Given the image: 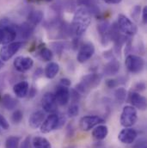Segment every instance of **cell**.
<instances>
[{
  "label": "cell",
  "mask_w": 147,
  "mask_h": 148,
  "mask_svg": "<svg viewBox=\"0 0 147 148\" xmlns=\"http://www.w3.org/2000/svg\"><path fill=\"white\" fill-rule=\"evenodd\" d=\"M91 23V12L90 10L84 6H79L75 13L72 23V32L77 36H82L88 29Z\"/></svg>",
  "instance_id": "obj_1"
},
{
  "label": "cell",
  "mask_w": 147,
  "mask_h": 148,
  "mask_svg": "<svg viewBox=\"0 0 147 148\" xmlns=\"http://www.w3.org/2000/svg\"><path fill=\"white\" fill-rule=\"evenodd\" d=\"M102 75L97 73H90L85 75L81 82L77 85V90L80 93H87L90 90L97 87L102 81Z\"/></svg>",
  "instance_id": "obj_2"
},
{
  "label": "cell",
  "mask_w": 147,
  "mask_h": 148,
  "mask_svg": "<svg viewBox=\"0 0 147 148\" xmlns=\"http://www.w3.org/2000/svg\"><path fill=\"white\" fill-rule=\"evenodd\" d=\"M138 119V113L134 107L126 106L120 114V124L124 127H133Z\"/></svg>",
  "instance_id": "obj_3"
},
{
  "label": "cell",
  "mask_w": 147,
  "mask_h": 148,
  "mask_svg": "<svg viewBox=\"0 0 147 148\" xmlns=\"http://www.w3.org/2000/svg\"><path fill=\"white\" fill-rule=\"evenodd\" d=\"M117 25L119 29L126 36H134L138 31V28L134 24V23L131 21V19H129L127 16L122 14L118 16Z\"/></svg>",
  "instance_id": "obj_4"
},
{
  "label": "cell",
  "mask_w": 147,
  "mask_h": 148,
  "mask_svg": "<svg viewBox=\"0 0 147 148\" xmlns=\"http://www.w3.org/2000/svg\"><path fill=\"white\" fill-rule=\"evenodd\" d=\"M125 65L126 69L132 73H139L145 68V60L142 57L130 54L126 58Z\"/></svg>",
  "instance_id": "obj_5"
},
{
  "label": "cell",
  "mask_w": 147,
  "mask_h": 148,
  "mask_svg": "<svg viewBox=\"0 0 147 148\" xmlns=\"http://www.w3.org/2000/svg\"><path fill=\"white\" fill-rule=\"evenodd\" d=\"M23 42L21 41H13L3 47L0 50V58L3 61H7L10 60L22 47Z\"/></svg>",
  "instance_id": "obj_6"
},
{
  "label": "cell",
  "mask_w": 147,
  "mask_h": 148,
  "mask_svg": "<svg viewBox=\"0 0 147 148\" xmlns=\"http://www.w3.org/2000/svg\"><path fill=\"white\" fill-rule=\"evenodd\" d=\"M103 122L104 119L98 115H86L81 118L79 121V127L83 131H90Z\"/></svg>",
  "instance_id": "obj_7"
},
{
  "label": "cell",
  "mask_w": 147,
  "mask_h": 148,
  "mask_svg": "<svg viewBox=\"0 0 147 148\" xmlns=\"http://www.w3.org/2000/svg\"><path fill=\"white\" fill-rule=\"evenodd\" d=\"M59 126V116L55 114L48 115L42 122L40 126V132L42 134H48Z\"/></svg>",
  "instance_id": "obj_8"
},
{
  "label": "cell",
  "mask_w": 147,
  "mask_h": 148,
  "mask_svg": "<svg viewBox=\"0 0 147 148\" xmlns=\"http://www.w3.org/2000/svg\"><path fill=\"white\" fill-rule=\"evenodd\" d=\"M95 53V47L90 42H86L79 49L77 56V60L79 63H85L88 61Z\"/></svg>",
  "instance_id": "obj_9"
},
{
  "label": "cell",
  "mask_w": 147,
  "mask_h": 148,
  "mask_svg": "<svg viewBox=\"0 0 147 148\" xmlns=\"http://www.w3.org/2000/svg\"><path fill=\"white\" fill-rule=\"evenodd\" d=\"M14 67L20 73H25L30 70L34 66V60L29 57L19 56L15 59L13 62Z\"/></svg>",
  "instance_id": "obj_10"
},
{
  "label": "cell",
  "mask_w": 147,
  "mask_h": 148,
  "mask_svg": "<svg viewBox=\"0 0 147 148\" xmlns=\"http://www.w3.org/2000/svg\"><path fill=\"white\" fill-rule=\"evenodd\" d=\"M41 106L43 110L46 113H53L57 110V102L54 94L51 92L46 93L41 100Z\"/></svg>",
  "instance_id": "obj_11"
},
{
  "label": "cell",
  "mask_w": 147,
  "mask_h": 148,
  "mask_svg": "<svg viewBox=\"0 0 147 148\" xmlns=\"http://www.w3.org/2000/svg\"><path fill=\"white\" fill-rule=\"evenodd\" d=\"M54 97H55L57 104L60 106H65L69 103V100L71 97L70 90L66 86L60 85L56 89Z\"/></svg>",
  "instance_id": "obj_12"
},
{
  "label": "cell",
  "mask_w": 147,
  "mask_h": 148,
  "mask_svg": "<svg viewBox=\"0 0 147 148\" xmlns=\"http://www.w3.org/2000/svg\"><path fill=\"white\" fill-rule=\"evenodd\" d=\"M137 135L138 134L135 129H133L131 127H125L120 132L118 135V139L121 143L126 145H130L135 141Z\"/></svg>",
  "instance_id": "obj_13"
},
{
  "label": "cell",
  "mask_w": 147,
  "mask_h": 148,
  "mask_svg": "<svg viewBox=\"0 0 147 148\" xmlns=\"http://www.w3.org/2000/svg\"><path fill=\"white\" fill-rule=\"evenodd\" d=\"M130 102L133 107L139 109L140 110H145L146 109V99L145 97L141 96L138 92H132L130 95Z\"/></svg>",
  "instance_id": "obj_14"
},
{
  "label": "cell",
  "mask_w": 147,
  "mask_h": 148,
  "mask_svg": "<svg viewBox=\"0 0 147 148\" xmlns=\"http://www.w3.org/2000/svg\"><path fill=\"white\" fill-rule=\"evenodd\" d=\"M97 30L102 38V43L103 45L108 44L110 40V26L109 23L106 22H102L97 25Z\"/></svg>",
  "instance_id": "obj_15"
},
{
  "label": "cell",
  "mask_w": 147,
  "mask_h": 148,
  "mask_svg": "<svg viewBox=\"0 0 147 148\" xmlns=\"http://www.w3.org/2000/svg\"><path fill=\"white\" fill-rule=\"evenodd\" d=\"M44 118H45V114H44L43 111H36L30 115V117L29 119V124L32 128L36 129L41 126V124L44 121Z\"/></svg>",
  "instance_id": "obj_16"
},
{
  "label": "cell",
  "mask_w": 147,
  "mask_h": 148,
  "mask_svg": "<svg viewBox=\"0 0 147 148\" xmlns=\"http://www.w3.org/2000/svg\"><path fill=\"white\" fill-rule=\"evenodd\" d=\"M29 89V83L27 81H21L14 85L13 90L15 95L19 98H23L28 95Z\"/></svg>",
  "instance_id": "obj_17"
},
{
  "label": "cell",
  "mask_w": 147,
  "mask_h": 148,
  "mask_svg": "<svg viewBox=\"0 0 147 148\" xmlns=\"http://www.w3.org/2000/svg\"><path fill=\"white\" fill-rule=\"evenodd\" d=\"M34 26H32L29 23H24L16 28V33L23 39H28L34 32Z\"/></svg>",
  "instance_id": "obj_18"
},
{
  "label": "cell",
  "mask_w": 147,
  "mask_h": 148,
  "mask_svg": "<svg viewBox=\"0 0 147 148\" xmlns=\"http://www.w3.org/2000/svg\"><path fill=\"white\" fill-rule=\"evenodd\" d=\"M109 134V128L105 125H98L92 132V136L97 140H104Z\"/></svg>",
  "instance_id": "obj_19"
},
{
  "label": "cell",
  "mask_w": 147,
  "mask_h": 148,
  "mask_svg": "<svg viewBox=\"0 0 147 148\" xmlns=\"http://www.w3.org/2000/svg\"><path fill=\"white\" fill-rule=\"evenodd\" d=\"M1 101H2L3 106L6 110H14L17 106V104H18V101L16 98H14L13 97H11L10 94H5L1 98Z\"/></svg>",
  "instance_id": "obj_20"
},
{
  "label": "cell",
  "mask_w": 147,
  "mask_h": 148,
  "mask_svg": "<svg viewBox=\"0 0 147 148\" xmlns=\"http://www.w3.org/2000/svg\"><path fill=\"white\" fill-rule=\"evenodd\" d=\"M120 62L116 60H111L110 62H109L105 67H104V73L108 76H112V75H115L119 73L120 71Z\"/></svg>",
  "instance_id": "obj_21"
},
{
  "label": "cell",
  "mask_w": 147,
  "mask_h": 148,
  "mask_svg": "<svg viewBox=\"0 0 147 148\" xmlns=\"http://www.w3.org/2000/svg\"><path fill=\"white\" fill-rule=\"evenodd\" d=\"M59 72V66L55 62H50L45 69V75L47 78L52 79L57 76Z\"/></svg>",
  "instance_id": "obj_22"
},
{
  "label": "cell",
  "mask_w": 147,
  "mask_h": 148,
  "mask_svg": "<svg viewBox=\"0 0 147 148\" xmlns=\"http://www.w3.org/2000/svg\"><path fill=\"white\" fill-rule=\"evenodd\" d=\"M43 16L44 14L41 10H34L29 15V23L32 26L36 27L42 21Z\"/></svg>",
  "instance_id": "obj_23"
},
{
  "label": "cell",
  "mask_w": 147,
  "mask_h": 148,
  "mask_svg": "<svg viewBox=\"0 0 147 148\" xmlns=\"http://www.w3.org/2000/svg\"><path fill=\"white\" fill-rule=\"evenodd\" d=\"M33 147L34 148H52L51 143L44 137L36 136L33 139Z\"/></svg>",
  "instance_id": "obj_24"
},
{
  "label": "cell",
  "mask_w": 147,
  "mask_h": 148,
  "mask_svg": "<svg viewBox=\"0 0 147 148\" xmlns=\"http://www.w3.org/2000/svg\"><path fill=\"white\" fill-rule=\"evenodd\" d=\"M20 140L18 136H10L5 141V148H19Z\"/></svg>",
  "instance_id": "obj_25"
},
{
  "label": "cell",
  "mask_w": 147,
  "mask_h": 148,
  "mask_svg": "<svg viewBox=\"0 0 147 148\" xmlns=\"http://www.w3.org/2000/svg\"><path fill=\"white\" fill-rule=\"evenodd\" d=\"M115 99L117 102H120V103H124L126 97V90L124 88H118L114 92Z\"/></svg>",
  "instance_id": "obj_26"
},
{
  "label": "cell",
  "mask_w": 147,
  "mask_h": 148,
  "mask_svg": "<svg viewBox=\"0 0 147 148\" xmlns=\"http://www.w3.org/2000/svg\"><path fill=\"white\" fill-rule=\"evenodd\" d=\"M40 57L45 60V61H50L53 60V54L52 53V51L46 47H43L40 52Z\"/></svg>",
  "instance_id": "obj_27"
},
{
  "label": "cell",
  "mask_w": 147,
  "mask_h": 148,
  "mask_svg": "<svg viewBox=\"0 0 147 148\" xmlns=\"http://www.w3.org/2000/svg\"><path fill=\"white\" fill-rule=\"evenodd\" d=\"M23 118V114L22 111L19 110H16L15 111V112L12 114V116H11V120H12V121H13L15 124L20 123V122L22 121Z\"/></svg>",
  "instance_id": "obj_28"
},
{
  "label": "cell",
  "mask_w": 147,
  "mask_h": 148,
  "mask_svg": "<svg viewBox=\"0 0 147 148\" xmlns=\"http://www.w3.org/2000/svg\"><path fill=\"white\" fill-rule=\"evenodd\" d=\"M79 114V107H78V105L77 104H72L70 107H69V109H68V110H67V114H68V116L69 117H75V116H77V114Z\"/></svg>",
  "instance_id": "obj_29"
},
{
  "label": "cell",
  "mask_w": 147,
  "mask_h": 148,
  "mask_svg": "<svg viewBox=\"0 0 147 148\" xmlns=\"http://www.w3.org/2000/svg\"><path fill=\"white\" fill-rule=\"evenodd\" d=\"M0 127H1L3 129H4V130H7V129L10 127V125H9L8 121L5 119L4 116H3V115H1V114H0Z\"/></svg>",
  "instance_id": "obj_30"
},
{
  "label": "cell",
  "mask_w": 147,
  "mask_h": 148,
  "mask_svg": "<svg viewBox=\"0 0 147 148\" xmlns=\"http://www.w3.org/2000/svg\"><path fill=\"white\" fill-rule=\"evenodd\" d=\"M133 148H147L146 140L145 139H140L133 145Z\"/></svg>",
  "instance_id": "obj_31"
},
{
  "label": "cell",
  "mask_w": 147,
  "mask_h": 148,
  "mask_svg": "<svg viewBox=\"0 0 147 148\" xmlns=\"http://www.w3.org/2000/svg\"><path fill=\"white\" fill-rule=\"evenodd\" d=\"M19 148H30V136H28L23 140Z\"/></svg>",
  "instance_id": "obj_32"
},
{
  "label": "cell",
  "mask_w": 147,
  "mask_h": 148,
  "mask_svg": "<svg viewBox=\"0 0 147 148\" xmlns=\"http://www.w3.org/2000/svg\"><path fill=\"white\" fill-rule=\"evenodd\" d=\"M107 85L109 88H114L118 85V83L116 82L115 79H109V80H107Z\"/></svg>",
  "instance_id": "obj_33"
},
{
  "label": "cell",
  "mask_w": 147,
  "mask_h": 148,
  "mask_svg": "<svg viewBox=\"0 0 147 148\" xmlns=\"http://www.w3.org/2000/svg\"><path fill=\"white\" fill-rule=\"evenodd\" d=\"M142 20L143 23L146 24L147 22V7H144L143 11H142Z\"/></svg>",
  "instance_id": "obj_34"
},
{
  "label": "cell",
  "mask_w": 147,
  "mask_h": 148,
  "mask_svg": "<svg viewBox=\"0 0 147 148\" xmlns=\"http://www.w3.org/2000/svg\"><path fill=\"white\" fill-rule=\"evenodd\" d=\"M60 84H61V85H63V86L68 87V86L71 84V81H70L69 79H67V78H63V79L60 80Z\"/></svg>",
  "instance_id": "obj_35"
},
{
  "label": "cell",
  "mask_w": 147,
  "mask_h": 148,
  "mask_svg": "<svg viewBox=\"0 0 147 148\" xmlns=\"http://www.w3.org/2000/svg\"><path fill=\"white\" fill-rule=\"evenodd\" d=\"M91 148H106V147L103 142H96L92 145Z\"/></svg>",
  "instance_id": "obj_36"
},
{
  "label": "cell",
  "mask_w": 147,
  "mask_h": 148,
  "mask_svg": "<svg viewBox=\"0 0 147 148\" xmlns=\"http://www.w3.org/2000/svg\"><path fill=\"white\" fill-rule=\"evenodd\" d=\"M103 1L109 4H117V3H120L122 0H103Z\"/></svg>",
  "instance_id": "obj_37"
},
{
  "label": "cell",
  "mask_w": 147,
  "mask_h": 148,
  "mask_svg": "<svg viewBox=\"0 0 147 148\" xmlns=\"http://www.w3.org/2000/svg\"><path fill=\"white\" fill-rule=\"evenodd\" d=\"M4 39V31L2 28H0V44H3Z\"/></svg>",
  "instance_id": "obj_38"
},
{
  "label": "cell",
  "mask_w": 147,
  "mask_h": 148,
  "mask_svg": "<svg viewBox=\"0 0 147 148\" xmlns=\"http://www.w3.org/2000/svg\"><path fill=\"white\" fill-rule=\"evenodd\" d=\"M3 62L0 60V70H1V68L3 67Z\"/></svg>",
  "instance_id": "obj_39"
},
{
  "label": "cell",
  "mask_w": 147,
  "mask_h": 148,
  "mask_svg": "<svg viewBox=\"0 0 147 148\" xmlns=\"http://www.w3.org/2000/svg\"><path fill=\"white\" fill-rule=\"evenodd\" d=\"M45 1H47V2H50V1H52V0H45Z\"/></svg>",
  "instance_id": "obj_40"
},
{
  "label": "cell",
  "mask_w": 147,
  "mask_h": 148,
  "mask_svg": "<svg viewBox=\"0 0 147 148\" xmlns=\"http://www.w3.org/2000/svg\"><path fill=\"white\" fill-rule=\"evenodd\" d=\"M1 98H2V97H1V96H0V101H1Z\"/></svg>",
  "instance_id": "obj_41"
}]
</instances>
